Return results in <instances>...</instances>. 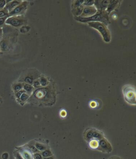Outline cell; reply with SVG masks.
Listing matches in <instances>:
<instances>
[{"instance_id": "1", "label": "cell", "mask_w": 136, "mask_h": 159, "mask_svg": "<svg viewBox=\"0 0 136 159\" xmlns=\"http://www.w3.org/2000/svg\"><path fill=\"white\" fill-rule=\"evenodd\" d=\"M106 10L102 11L98 10L96 13L90 17H76L74 19L77 21L81 22H99L101 23H104L105 25H107L109 23V16Z\"/></svg>"}, {"instance_id": "2", "label": "cell", "mask_w": 136, "mask_h": 159, "mask_svg": "<svg viewBox=\"0 0 136 159\" xmlns=\"http://www.w3.org/2000/svg\"><path fill=\"white\" fill-rule=\"evenodd\" d=\"M12 28L8 26H3V35L0 41V50L1 51H6L10 49L11 44Z\"/></svg>"}, {"instance_id": "3", "label": "cell", "mask_w": 136, "mask_h": 159, "mask_svg": "<svg viewBox=\"0 0 136 159\" xmlns=\"http://www.w3.org/2000/svg\"><path fill=\"white\" fill-rule=\"evenodd\" d=\"M90 27L99 31L103 36L104 40L106 42H109L111 40V34L109 29H107L106 25L104 23L99 22H90L88 23Z\"/></svg>"}, {"instance_id": "4", "label": "cell", "mask_w": 136, "mask_h": 159, "mask_svg": "<svg viewBox=\"0 0 136 159\" xmlns=\"http://www.w3.org/2000/svg\"><path fill=\"white\" fill-rule=\"evenodd\" d=\"M123 94L127 103L131 105L136 104V93L134 88L129 86L125 87L123 88Z\"/></svg>"}, {"instance_id": "5", "label": "cell", "mask_w": 136, "mask_h": 159, "mask_svg": "<svg viewBox=\"0 0 136 159\" xmlns=\"http://www.w3.org/2000/svg\"><path fill=\"white\" fill-rule=\"evenodd\" d=\"M25 22L26 20L22 16H14L8 17L6 20V24L14 28H18L23 25Z\"/></svg>"}, {"instance_id": "6", "label": "cell", "mask_w": 136, "mask_h": 159, "mask_svg": "<svg viewBox=\"0 0 136 159\" xmlns=\"http://www.w3.org/2000/svg\"><path fill=\"white\" fill-rule=\"evenodd\" d=\"M97 150L103 153H111L112 151V147L108 140L104 137L98 141V146Z\"/></svg>"}, {"instance_id": "7", "label": "cell", "mask_w": 136, "mask_h": 159, "mask_svg": "<svg viewBox=\"0 0 136 159\" xmlns=\"http://www.w3.org/2000/svg\"><path fill=\"white\" fill-rule=\"evenodd\" d=\"M28 3L27 1L22 2L21 4L17 6L16 8H14V10L9 13V16L10 17H14V16H22V14L25 12L26 9L27 8Z\"/></svg>"}, {"instance_id": "8", "label": "cell", "mask_w": 136, "mask_h": 159, "mask_svg": "<svg viewBox=\"0 0 136 159\" xmlns=\"http://www.w3.org/2000/svg\"><path fill=\"white\" fill-rule=\"evenodd\" d=\"M16 149L19 152L22 157L24 159H33V154L28 149V148L25 146L17 147Z\"/></svg>"}, {"instance_id": "9", "label": "cell", "mask_w": 136, "mask_h": 159, "mask_svg": "<svg viewBox=\"0 0 136 159\" xmlns=\"http://www.w3.org/2000/svg\"><path fill=\"white\" fill-rule=\"evenodd\" d=\"M97 9L95 6H85L81 14V17H90L95 14L97 12Z\"/></svg>"}, {"instance_id": "10", "label": "cell", "mask_w": 136, "mask_h": 159, "mask_svg": "<svg viewBox=\"0 0 136 159\" xmlns=\"http://www.w3.org/2000/svg\"><path fill=\"white\" fill-rule=\"evenodd\" d=\"M110 1H94V4L98 10L104 11L107 9Z\"/></svg>"}, {"instance_id": "11", "label": "cell", "mask_w": 136, "mask_h": 159, "mask_svg": "<svg viewBox=\"0 0 136 159\" xmlns=\"http://www.w3.org/2000/svg\"><path fill=\"white\" fill-rule=\"evenodd\" d=\"M22 3V1H17V0L11 1H10L9 3H6L5 8L6 10H8L9 13L12 10H14V8H16L17 6H19Z\"/></svg>"}, {"instance_id": "12", "label": "cell", "mask_w": 136, "mask_h": 159, "mask_svg": "<svg viewBox=\"0 0 136 159\" xmlns=\"http://www.w3.org/2000/svg\"><path fill=\"white\" fill-rule=\"evenodd\" d=\"M119 1H110L109 4L107 6V8L106 9V11L109 14L112 10H114L117 6V4H118Z\"/></svg>"}, {"instance_id": "13", "label": "cell", "mask_w": 136, "mask_h": 159, "mask_svg": "<svg viewBox=\"0 0 136 159\" xmlns=\"http://www.w3.org/2000/svg\"><path fill=\"white\" fill-rule=\"evenodd\" d=\"M34 145L35 148L37 149L38 151H43L44 150L47 149V146L44 144L41 143L39 142H35L34 143Z\"/></svg>"}, {"instance_id": "14", "label": "cell", "mask_w": 136, "mask_h": 159, "mask_svg": "<svg viewBox=\"0 0 136 159\" xmlns=\"http://www.w3.org/2000/svg\"><path fill=\"white\" fill-rule=\"evenodd\" d=\"M84 9L83 6H80L79 7L77 8H74L72 9V12L74 15L76 16H81L82 11Z\"/></svg>"}, {"instance_id": "15", "label": "cell", "mask_w": 136, "mask_h": 159, "mask_svg": "<svg viewBox=\"0 0 136 159\" xmlns=\"http://www.w3.org/2000/svg\"><path fill=\"white\" fill-rule=\"evenodd\" d=\"M90 148L93 149H97L98 146V141L97 140H91L89 142Z\"/></svg>"}, {"instance_id": "16", "label": "cell", "mask_w": 136, "mask_h": 159, "mask_svg": "<svg viewBox=\"0 0 136 159\" xmlns=\"http://www.w3.org/2000/svg\"><path fill=\"white\" fill-rule=\"evenodd\" d=\"M41 154L44 158L50 157L52 156V152H51L50 150L48 149H47L44 150L43 151H42Z\"/></svg>"}, {"instance_id": "17", "label": "cell", "mask_w": 136, "mask_h": 159, "mask_svg": "<svg viewBox=\"0 0 136 159\" xmlns=\"http://www.w3.org/2000/svg\"><path fill=\"white\" fill-rule=\"evenodd\" d=\"M23 84L22 83H17L14 85L13 86V89L15 93L18 92L20 90H22V88H23Z\"/></svg>"}, {"instance_id": "18", "label": "cell", "mask_w": 136, "mask_h": 159, "mask_svg": "<svg viewBox=\"0 0 136 159\" xmlns=\"http://www.w3.org/2000/svg\"><path fill=\"white\" fill-rule=\"evenodd\" d=\"M23 88L24 89V90L26 91V92H31L32 90H33V87L31 86L30 85L28 84H23Z\"/></svg>"}, {"instance_id": "19", "label": "cell", "mask_w": 136, "mask_h": 159, "mask_svg": "<svg viewBox=\"0 0 136 159\" xmlns=\"http://www.w3.org/2000/svg\"><path fill=\"white\" fill-rule=\"evenodd\" d=\"M29 98V95L27 94H26V93H24L23 94H22L20 97L19 98V100L21 101V102H25L28 100Z\"/></svg>"}, {"instance_id": "20", "label": "cell", "mask_w": 136, "mask_h": 159, "mask_svg": "<svg viewBox=\"0 0 136 159\" xmlns=\"http://www.w3.org/2000/svg\"><path fill=\"white\" fill-rule=\"evenodd\" d=\"M7 16H9V12L6 8L0 10V17H4Z\"/></svg>"}, {"instance_id": "21", "label": "cell", "mask_w": 136, "mask_h": 159, "mask_svg": "<svg viewBox=\"0 0 136 159\" xmlns=\"http://www.w3.org/2000/svg\"><path fill=\"white\" fill-rule=\"evenodd\" d=\"M9 17V16H7L4 17H0V28H2L4 26L6 23V20Z\"/></svg>"}, {"instance_id": "22", "label": "cell", "mask_w": 136, "mask_h": 159, "mask_svg": "<svg viewBox=\"0 0 136 159\" xmlns=\"http://www.w3.org/2000/svg\"><path fill=\"white\" fill-rule=\"evenodd\" d=\"M84 1H76L75 3H74L73 5V9L74 8H77L79 7L80 6H82V4L84 3Z\"/></svg>"}, {"instance_id": "23", "label": "cell", "mask_w": 136, "mask_h": 159, "mask_svg": "<svg viewBox=\"0 0 136 159\" xmlns=\"http://www.w3.org/2000/svg\"><path fill=\"white\" fill-rule=\"evenodd\" d=\"M14 155L16 159H24L19 152L17 150H14Z\"/></svg>"}, {"instance_id": "24", "label": "cell", "mask_w": 136, "mask_h": 159, "mask_svg": "<svg viewBox=\"0 0 136 159\" xmlns=\"http://www.w3.org/2000/svg\"><path fill=\"white\" fill-rule=\"evenodd\" d=\"M24 81L28 84H31L33 82V79L31 78V77H29V76H27L25 77V78L24 79Z\"/></svg>"}, {"instance_id": "25", "label": "cell", "mask_w": 136, "mask_h": 159, "mask_svg": "<svg viewBox=\"0 0 136 159\" xmlns=\"http://www.w3.org/2000/svg\"><path fill=\"white\" fill-rule=\"evenodd\" d=\"M94 4V1H84V6H93Z\"/></svg>"}, {"instance_id": "26", "label": "cell", "mask_w": 136, "mask_h": 159, "mask_svg": "<svg viewBox=\"0 0 136 159\" xmlns=\"http://www.w3.org/2000/svg\"><path fill=\"white\" fill-rule=\"evenodd\" d=\"M33 159H43V157L42 156L41 153H39L38 152L33 154Z\"/></svg>"}, {"instance_id": "27", "label": "cell", "mask_w": 136, "mask_h": 159, "mask_svg": "<svg viewBox=\"0 0 136 159\" xmlns=\"http://www.w3.org/2000/svg\"><path fill=\"white\" fill-rule=\"evenodd\" d=\"M6 4V1L0 0V10L4 9Z\"/></svg>"}, {"instance_id": "28", "label": "cell", "mask_w": 136, "mask_h": 159, "mask_svg": "<svg viewBox=\"0 0 136 159\" xmlns=\"http://www.w3.org/2000/svg\"><path fill=\"white\" fill-rule=\"evenodd\" d=\"M29 29H30L29 27L24 26V27H22L21 28L20 31V32L22 33H26L29 31Z\"/></svg>"}, {"instance_id": "29", "label": "cell", "mask_w": 136, "mask_h": 159, "mask_svg": "<svg viewBox=\"0 0 136 159\" xmlns=\"http://www.w3.org/2000/svg\"><path fill=\"white\" fill-rule=\"evenodd\" d=\"M24 93H25V91L24 90H20L19 92L16 93V97L18 99H19V98L20 97L21 95Z\"/></svg>"}, {"instance_id": "30", "label": "cell", "mask_w": 136, "mask_h": 159, "mask_svg": "<svg viewBox=\"0 0 136 159\" xmlns=\"http://www.w3.org/2000/svg\"><path fill=\"white\" fill-rule=\"evenodd\" d=\"M2 157L3 159H8L9 158V154L5 152L4 153L2 154Z\"/></svg>"}, {"instance_id": "31", "label": "cell", "mask_w": 136, "mask_h": 159, "mask_svg": "<svg viewBox=\"0 0 136 159\" xmlns=\"http://www.w3.org/2000/svg\"><path fill=\"white\" fill-rule=\"evenodd\" d=\"M47 81L45 78H42L41 79V84L43 86H45L46 85Z\"/></svg>"}, {"instance_id": "32", "label": "cell", "mask_w": 136, "mask_h": 159, "mask_svg": "<svg viewBox=\"0 0 136 159\" xmlns=\"http://www.w3.org/2000/svg\"><path fill=\"white\" fill-rule=\"evenodd\" d=\"M60 115L62 117H66V112L64 110H62V111L61 112Z\"/></svg>"}, {"instance_id": "33", "label": "cell", "mask_w": 136, "mask_h": 159, "mask_svg": "<svg viewBox=\"0 0 136 159\" xmlns=\"http://www.w3.org/2000/svg\"><path fill=\"white\" fill-rule=\"evenodd\" d=\"M96 105H96V103L95 102H91V103H90V106H91V108H95Z\"/></svg>"}, {"instance_id": "34", "label": "cell", "mask_w": 136, "mask_h": 159, "mask_svg": "<svg viewBox=\"0 0 136 159\" xmlns=\"http://www.w3.org/2000/svg\"><path fill=\"white\" fill-rule=\"evenodd\" d=\"M2 35H3V29L2 28H0V41L2 39Z\"/></svg>"}, {"instance_id": "35", "label": "cell", "mask_w": 136, "mask_h": 159, "mask_svg": "<svg viewBox=\"0 0 136 159\" xmlns=\"http://www.w3.org/2000/svg\"><path fill=\"white\" fill-rule=\"evenodd\" d=\"M34 86L35 87H37L39 86V82L38 81H35L34 83Z\"/></svg>"}, {"instance_id": "36", "label": "cell", "mask_w": 136, "mask_h": 159, "mask_svg": "<svg viewBox=\"0 0 136 159\" xmlns=\"http://www.w3.org/2000/svg\"><path fill=\"white\" fill-rule=\"evenodd\" d=\"M109 159H121L120 157H117V156H113V157H110Z\"/></svg>"}, {"instance_id": "37", "label": "cell", "mask_w": 136, "mask_h": 159, "mask_svg": "<svg viewBox=\"0 0 136 159\" xmlns=\"http://www.w3.org/2000/svg\"><path fill=\"white\" fill-rule=\"evenodd\" d=\"M43 159H55L54 157H53V156H51V157H45V158H43Z\"/></svg>"}, {"instance_id": "38", "label": "cell", "mask_w": 136, "mask_h": 159, "mask_svg": "<svg viewBox=\"0 0 136 159\" xmlns=\"http://www.w3.org/2000/svg\"><path fill=\"white\" fill-rule=\"evenodd\" d=\"M3 54V53H2V52L1 51V50H0V55H1V54Z\"/></svg>"}]
</instances>
